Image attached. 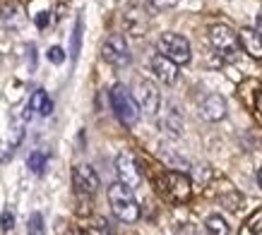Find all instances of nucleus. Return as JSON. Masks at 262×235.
Wrapping results in <instances>:
<instances>
[{
    "mask_svg": "<svg viewBox=\"0 0 262 235\" xmlns=\"http://www.w3.org/2000/svg\"><path fill=\"white\" fill-rule=\"evenodd\" d=\"M108 204L123 223H135L140 219V204H137L133 190L125 187L123 182H113L108 187Z\"/></svg>",
    "mask_w": 262,
    "mask_h": 235,
    "instance_id": "nucleus-1",
    "label": "nucleus"
},
{
    "mask_svg": "<svg viewBox=\"0 0 262 235\" xmlns=\"http://www.w3.org/2000/svg\"><path fill=\"white\" fill-rule=\"evenodd\" d=\"M111 106H113V113L118 115V120L123 123V125L133 127L140 120V108H137L135 99H133V94L127 91L123 84H113L111 86Z\"/></svg>",
    "mask_w": 262,
    "mask_h": 235,
    "instance_id": "nucleus-2",
    "label": "nucleus"
},
{
    "mask_svg": "<svg viewBox=\"0 0 262 235\" xmlns=\"http://www.w3.org/2000/svg\"><path fill=\"white\" fill-rule=\"evenodd\" d=\"M209 41L214 51L226 60H236L241 53V43H238V34L231 29L229 24H212L209 27Z\"/></svg>",
    "mask_w": 262,
    "mask_h": 235,
    "instance_id": "nucleus-3",
    "label": "nucleus"
},
{
    "mask_svg": "<svg viewBox=\"0 0 262 235\" xmlns=\"http://www.w3.org/2000/svg\"><path fill=\"white\" fill-rule=\"evenodd\" d=\"M157 46H159V53L166 55L168 60H173L176 65H185L190 63V41L181 36V34H173V32H166L161 34L159 41H157Z\"/></svg>",
    "mask_w": 262,
    "mask_h": 235,
    "instance_id": "nucleus-4",
    "label": "nucleus"
},
{
    "mask_svg": "<svg viewBox=\"0 0 262 235\" xmlns=\"http://www.w3.org/2000/svg\"><path fill=\"white\" fill-rule=\"evenodd\" d=\"M130 94H133L137 108L142 110V113H147V115H157L159 113V108H161L159 89H157V84H151L149 79H137Z\"/></svg>",
    "mask_w": 262,
    "mask_h": 235,
    "instance_id": "nucleus-5",
    "label": "nucleus"
},
{
    "mask_svg": "<svg viewBox=\"0 0 262 235\" xmlns=\"http://www.w3.org/2000/svg\"><path fill=\"white\" fill-rule=\"evenodd\" d=\"M161 192H164L171 202H188L192 195L190 178H188L185 173H178V171L164 173V178H161Z\"/></svg>",
    "mask_w": 262,
    "mask_h": 235,
    "instance_id": "nucleus-6",
    "label": "nucleus"
},
{
    "mask_svg": "<svg viewBox=\"0 0 262 235\" xmlns=\"http://www.w3.org/2000/svg\"><path fill=\"white\" fill-rule=\"evenodd\" d=\"M101 58L108 65H113V67H125V65H130L133 55H130V46H127L125 36H118V34L108 36L101 46Z\"/></svg>",
    "mask_w": 262,
    "mask_h": 235,
    "instance_id": "nucleus-7",
    "label": "nucleus"
},
{
    "mask_svg": "<svg viewBox=\"0 0 262 235\" xmlns=\"http://www.w3.org/2000/svg\"><path fill=\"white\" fill-rule=\"evenodd\" d=\"M116 173H118V182H123V185H125V187H130V190L140 187V182H142L140 166H137L135 156H133L130 151L118 154V158H116Z\"/></svg>",
    "mask_w": 262,
    "mask_h": 235,
    "instance_id": "nucleus-8",
    "label": "nucleus"
},
{
    "mask_svg": "<svg viewBox=\"0 0 262 235\" xmlns=\"http://www.w3.org/2000/svg\"><path fill=\"white\" fill-rule=\"evenodd\" d=\"M72 185H75V190H77L80 195H96L101 180H99V173H96L92 166L80 163L72 168Z\"/></svg>",
    "mask_w": 262,
    "mask_h": 235,
    "instance_id": "nucleus-9",
    "label": "nucleus"
},
{
    "mask_svg": "<svg viewBox=\"0 0 262 235\" xmlns=\"http://www.w3.org/2000/svg\"><path fill=\"white\" fill-rule=\"evenodd\" d=\"M151 72H154L164 84H176V82H178V65L161 53L151 58Z\"/></svg>",
    "mask_w": 262,
    "mask_h": 235,
    "instance_id": "nucleus-10",
    "label": "nucleus"
},
{
    "mask_svg": "<svg viewBox=\"0 0 262 235\" xmlns=\"http://www.w3.org/2000/svg\"><path fill=\"white\" fill-rule=\"evenodd\" d=\"M200 113H202V118L209 120V123H219V120H224V115H226V99L219 94H209L205 101H202V106H200Z\"/></svg>",
    "mask_w": 262,
    "mask_h": 235,
    "instance_id": "nucleus-11",
    "label": "nucleus"
},
{
    "mask_svg": "<svg viewBox=\"0 0 262 235\" xmlns=\"http://www.w3.org/2000/svg\"><path fill=\"white\" fill-rule=\"evenodd\" d=\"M238 43L243 46V51H246L250 58H255V60H262V36L255 29H248V27H243L238 32Z\"/></svg>",
    "mask_w": 262,
    "mask_h": 235,
    "instance_id": "nucleus-12",
    "label": "nucleus"
},
{
    "mask_svg": "<svg viewBox=\"0 0 262 235\" xmlns=\"http://www.w3.org/2000/svg\"><path fill=\"white\" fill-rule=\"evenodd\" d=\"M27 108L32 110V113H39V115H51V110H53V101L48 99V94L43 89H36L29 99V106Z\"/></svg>",
    "mask_w": 262,
    "mask_h": 235,
    "instance_id": "nucleus-13",
    "label": "nucleus"
},
{
    "mask_svg": "<svg viewBox=\"0 0 262 235\" xmlns=\"http://www.w3.org/2000/svg\"><path fill=\"white\" fill-rule=\"evenodd\" d=\"M161 130L166 134H171V137H181L183 132V118L178 115V110L171 106L168 108V113L164 115V120H161Z\"/></svg>",
    "mask_w": 262,
    "mask_h": 235,
    "instance_id": "nucleus-14",
    "label": "nucleus"
},
{
    "mask_svg": "<svg viewBox=\"0 0 262 235\" xmlns=\"http://www.w3.org/2000/svg\"><path fill=\"white\" fill-rule=\"evenodd\" d=\"M205 228L209 235H229V223H226V219H222L219 214H212L209 219L205 221Z\"/></svg>",
    "mask_w": 262,
    "mask_h": 235,
    "instance_id": "nucleus-15",
    "label": "nucleus"
},
{
    "mask_svg": "<svg viewBox=\"0 0 262 235\" xmlns=\"http://www.w3.org/2000/svg\"><path fill=\"white\" fill-rule=\"evenodd\" d=\"M46 163H48V154L46 151H32L29 158H27V166H29V171L41 175V173L46 171Z\"/></svg>",
    "mask_w": 262,
    "mask_h": 235,
    "instance_id": "nucleus-16",
    "label": "nucleus"
},
{
    "mask_svg": "<svg viewBox=\"0 0 262 235\" xmlns=\"http://www.w3.org/2000/svg\"><path fill=\"white\" fill-rule=\"evenodd\" d=\"M241 235H262V209H257V212L243 223Z\"/></svg>",
    "mask_w": 262,
    "mask_h": 235,
    "instance_id": "nucleus-17",
    "label": "nucleus"
},
{
    "mask_svg": "<svg viewBox=\"0 0 262 235\" xmlns=\"http://www.w3.org/2000/svg\"><path fill=\"white\" fill-rule=\"evenodd\" d=\"M84 233H87V235H111V228H108L106 219H101V216H94V219L87 223Z\"/></svg>",
    "mask_w": 262,
    "mask_h": 235,
    "instance_id": "nucleus-18",
    "label": "nucleus"
},
{
    "mask_svg": "<svg viewBox=\"0 0 262 235\" xmlns=\"http://www.w3.org/2000/svg\"><path fill=\"white\" fill-rule=\"evenodd\" d=\"M82 29H84V24H82V19H77V22H75V32H72V48H70V58H72V60H77V55H80Z\"/></svg>",
    "mask_w": 262,
    "mask_h": 235,
    "instance_id": "nucleus-19",
    "label": "nucleus"
},
{
    "mask_svg": "<svg viewBox=\"0 0 262 235\" xmlns=\"http://www.w3.org/2000/svg\"><path fill=\"white\" fill-rule=\"evenodd\" d=\"M27 230H29V235H43V216L32 214L29 221H27Z\"/></svg>",
    "mask_w": 262,
    "mask_h": 235,
    "instance_id": "nucleus-20",
    "label": "nucleus"
},
{
    "mask_svg": "<svg viewBox=\"0 0 262 235\" xmlns=\"http://www.w3.org/2000/svg\"><path fill=\"white\" fill-rule=\"evenodd\" d=\"M161 156L166 158V161H168L171 166H176V168H181V171H185V168H188V161H185V158H181L178 154H173L171 149H164V151H161Z\"/></svg>",
    "mask_w": 262,
    "mask_h": 235,
    "instance_id": "nucleus-21",
    "label": "nucleus"
},
{
    "mask_svg": "<svg viewBox=\"0 0 262 235\" xmlns=\"http://www.w3.org/2000/svg\"><path fill=\"white\" fill-rule=\"evenodd\" d=\"M0 228H3L5 233L15 228V216H12V212H10V209H5V212L0 214Z\"/></svg>",
    "mask_w": 262,
    "mask_h": 235,
    "instance_id": "nucleus-22",
    "label": "nucleus"
},
{
    "mask_svg": "<svg viewBox=\"0 0 262 235\" xmlns=\"http://www.w3.org/2000/svg\"><path fill=\"white\" fill-rule=\"evenodd\" d=\"M48 60L53 65H60L65 60V51L60 46H53V48H48Z\"/></svg>",
    "mask_w": 262,
    "mask_h": 235,
    "instance_id": "nucleus-23",
    "label": "nucleus"
},
{
    "mask_svg": "<svg viewBox=\"0 0 262 235\" xmlns=\"http://www.w3.org/2000/svg\"><path fill=\"white\" fill-rule=\"evenodd\" d=\"M147 3L157 10H168V8H176V5H178V0H147Z\"/></svg>",
    "mask_w": 262,
    "mask_h": 235,
    "instance_id": "nucleus-24",
    "label": "nucleus"
},
{
    "mask_svg": "<svg viewBox=\"0 0 262 235\" xmlns=\"http://www.w3.org/2000/svg\"><path fill=\"white\" fill-rule=\"evenodd\" d=\"M48 12H39V15H36V19H34V22H36V27H39V29H46L48 27Z\"/></svg>",
    "mask_w": 262,
    "mask_h": 235,
    "instance_id": "nucleus-25",
    "label": "nucleus"
},
{
    "mask_svg": "<svg viewBox=\"0 0 262 235\" xmlns=\"http://www.w3.org/2000/svg\"><path fill=\"white\" fill-rule=\"evenodd\" d=\"M255 32L262 36V8L257 10V15H255Z\"/></svg>",
    "mask_w": 262,
    "mask_h": 235,
    "instance_id": "nucleus-26",
    "label": "nucleus"
},
{
    "mask_svg": "<svg viewBox=\"0 0 262 235\" xmlns=\"http://www.w3.org/2000/svg\"><path fill=\"white\" fill-rule=\"evenodd\" d=\"M68 235H87L84 230H80V228H72V230H68Z\"/></svg>",
    "mask_w": 262,
    "mask_h": 235,
    "instance_id": "nucleus-27",
    "label": "nucleus"
},
{
    "mask_svg": "<svg viewBox=\"0 0 262 235\" xmlns=\"http://www.w3.org/2000/svg\"><path fill=\"white\" fill-rule=\"evenodd\" d=\"M257 110H260V113H262V89H260V91H257Z\"/></svg>",
    "mask_w": 262,
    "mask_h": 235,
    "instance_id": "nucleus-28",
    "label": "nucleus"
},
{
    "mask_svg": "<svg viewBox=\"0 0 262 235\" xmlns=\"http://www.w3.org/2000/svg\"><path fill=\"white\" fill-rule=\"evenodd\" d=\"M29 65L34 67V46H29Z\"/></svg>",
    "mask_w": 262,
    "mask_h": 235,
    "instance_id": "nucleus-29",
    "label": "nucleus"
},
{
    "mask_svg": "<svg viewBox=\"0 0 262 235\" xmlns=\"http://www.w3.org/2000/svg\"><path fill=\"white\" fill-rule=\"evenodd\" d=\"M257 180H260V187H262V168H260V173H257Z\"/></svg>",
    "mask_w": 262,
    "mask_h": 235,
    "instance_id": "nucleus-30",
    "label": "nucleus"
}]
</instances>
